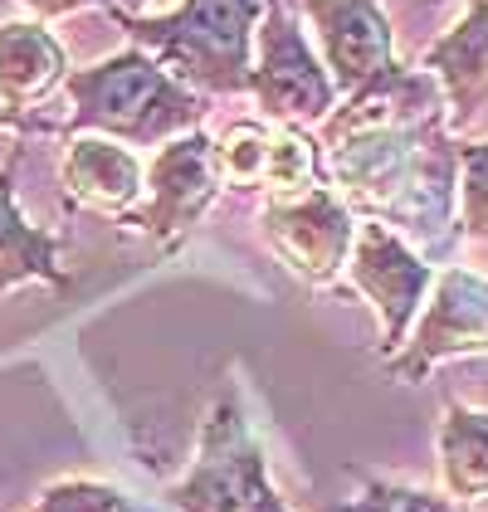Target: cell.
<instances>
[{
	"mask_svg": "<svg viewBox=\"0 0 488 512\" xmlns=\"http://www.w3.org/2000/svg\"><path fill=\"white\" fill-rule=\"evenodd\" d=\"M435 88L420 74H391L357 93L327 122L332 176L376 225H406L410 235L445 244L459 147L435 113Z\"/></svg>",
	"mask_w": 488,
	"mask_h": 512,
	"instance_id": "obj_1",
	"label": "cell"
},
{
	"mask_svg": "<svg viewBox=\"0 0 488 512\" xmlns=\"http://www.w3.org/2000/svg\"><path fill=\"white\" fill-rule=\"evenodd\" d=\"M74 118L69 132L108 137L122 147H157L171 137H186L201 127L205 98L166 74L162 64L142 49L113 54L93 69H79L64 79Z\"/></svg>",
	"mask_w": 488,
	"mask_h": 512,
	"instance_id": "obj_2",
	"label": "cell"
},
{
	"mask_svg": "<svg viewBox=\"0 0 488 512\" xmlns=\"http://www.w3.org/2000/svg\"><path fill=\"white\" fill-rule=\"evenodd\" d=\"M264 0H181L162 20L122 15L132 44L152 49L181 88L201 93H244L249 88V40L259 30Z\"/></svg>",
	"mask_w": 488,
	"mask_h": 512,
	"instance_id": "obj_3",
	"label": "cell"
},
{
	"mask_svg": "<svg viewBox=\"0 0 488 512\" xmlns=\"http://www.w3.org/2000/svg\"><path fill=\"white\" fill-rule=\"evenodd\" d=\"M166 498L176 512H288L264 473V454L244 425L235 391H225L205 410L196 464L181 483H171Z\"/></svg>",
	"mask_w": 488,
	"mask_h": 512,
	"instance_id": "obj_4",
	"label": "cell"
},
{
	"mask_svg": "<svg viewBox=\"0 0 488 512\" xmlns=\"http://www.w3.org/2000/svg\"><path fill=\"white\" fill-rule=\"evenodd\" d=\"M254 44H259V59L249 64L244 93H254L264 118L284 122V127H303V122H323L337 113V88L318 64V54L308 49L288 0H264Z\"/></svg>",
	"mask_w": 488,
	"mask_h": 512,
	"instance_id": "obj_5",
	"label": "cell"
},
{
	"mask_svg": "<svg viewBox=\"0 0 488 512\" xmlns=\"http://www.w3.org/2000/svg\"><path fill=\"white\" fill-rule=\"evenodd\" d=\"M347 274L381 317V352L396 356L406 347V332L420 313V303H425V293L435 288V269L391 225L371 220V225H362V235L352 239Z\"/></svg>",
	"mask_w": 488,
	"mask_h": 512,
	"instance_id": "obj_6",
	"label": "cell"
},
{
	"mask_svg": "<svg viewBox=\"0 0 488 512\" xmlns=\"http://www.w3.org/2000/svg\"><path fill=\"white\" fill-rule=\"evenodd\" d=\"M259 230H264V244L279 254V264L303 278L308 288L332 283L352 254V239H357L347 205L323 186H313L303 196L269 200L259 215Z\"/></svg>",
	"mask_w": 488,
	"mask_h": 512,
	"instance_id": "obj_7",
	"label": "cell"
},
{
	"mask_svg": "<svg viewBox=\"0 0 488 512\" xmlns=\"http://www.w3.org/2000/svg\"><path fill=\"white\" fill-rule=\"evenodd\" d=\"M474 352H488V278L469 274V269H445L435 278V298L420 317V327L391 356V376L415 386L440 361Z\"/></svg>",
	"mask_w": 488,
	"mask_h": 512,
	"instance_id": "obj_8",
	"label": "cell"
},
{
	"mask_svg": "<svg viewBox=\"0 0 488 512\" xmlns=\"http://www.w3.org/2000/svg\"><path fill=\"white\" fill-rule=\"evenodd\" d=\"M215 142L205 132H186L171 137V147L157 152V161L147 166V205L127 210L122 220L137 225L152 239H176L186 235L215 200Z\"/></svg>",
	"mask_w": 488,
	"mask_h": 512,
	"instance_id": "obj_9",
	"label": "cell"
},
{
	"mask_svg": "<svg viewBox=\"0 0 488 512\" xmlns=\"http://www.w3.org/2000/svg\"><path fill=\"white\" fill-rule=\"evenodd\" d=\"M303 10L323 40V59L332 69L327 79L337 93L357 98L401 74L391 54V20L381 15L376 0H303Z\"/></svg>",
	"mask_w": 488,
	"mask_h": 512,
	"instance_id": "obj_10",
	"label": "cell"
},
{
	"mask_svg": "<svg viewBox=\"0 0 488 512\" xmlns=\"http://www.w3.org/2000/svg\"><path fill=\"white\" fill-rule=\"evenodd\" d=\"M215 176L235 191H274L279 200L303 196L313 181V142L298 127H230L215 142Z\"/></svg>",
	"mask_w": 488,
	"mask_h": 512,
	"instance_id": "obj_11",
	"label": "cell"
},
{
	"mask_svg": "<svg viewBox=\"0 0 488 512\" xmlns=\"http://www.w3.org/2000/svg\"><path fill=\"white\" fill-rule=\"evenodd\" d=\"M425 74L445 88L454 127L474 122L488 103V0H469L464 20L425 49Z\"/></svg>",
	"mask_w": 488,
	"mask_h": 512,
	"instance_id": "obj_12",
	"label": "cell"
},
{
	"mask_svg": "<svg viewBox=\"0 0 488 512\" xmlns=\"http://www.w3.org/2000/svg\"><path fill=\"white\" fill-rule=\"evenodd\" d=\"M59 181L83 210H103V215H127L137 210V196H142L137 157L108 137H74L59 161Z\"/></svg>",
	"mask_w": 488,
	"mask_h": 512,
	"instance_id": "obj_13",
	"label": "cell"
},
{
	"mask_svg": "<svg viewBox=\"0 0 488 512\" xmlns=\"http://www.w3.org/2000/svg\"><path fill=\"white\" fill-rule=\"evenodd\" d=\"M64 44L44 30L40 20H10L0 25V98L10 113L25 118V108H35L44 93H54V83L69 74Z\"/></svg>",
	"mask_w": 488,
	"mask_h": 512,
	"instance_id": "obj_14",
	"label": "cell"
},
{
	"mask_svg": "<svg viewBox=\"0 0 488 512\" xmlns=\"http://www.w3.org/2000/svg\"><path fill=\"white\" fill-rule=\"evenodd\" d=\"M20 283H54L69 288V274L59 269V239L30 225L15 205V166L0 171V293Z\"/></svg>",
	"mask_w": 488,
	"mask_h": 512,
	"instance_id": "obj_15",
	"label": "cell"
},
{
	"mask_svg": "<svg viewBox=\"0 0 488 512\" xmlns=\"http://www.w3.org/2000/svg\"><path fill=\"white\" fill-rule=\"evenodd\" d=\"M440 478L449 498H488V410L445 405L440 415Z\"/></svg>",
	"mask_w": 488,
	"mask_h": 512,
	"instance_id": "obj_16",
	"label": "cell"
},
{
	"mask_svg": "<svg viewBox=\"0 0 488 512\" xmlns=\"http://www.w3.org/2000/svg\"><path fill=\"white\" fill-rule=\"evenodd\" d=\"M459 225L469 239H488V142L459 147Z\"/></svg>",
	"mask_w": 488,
	"mask_h": 512,
	"instance_id": "obj_17",
	"label": "cell"
},
{
	"mask_svg": "<svg viewBox=\"0 0 488 512\" xmlns=\"http://www.w3.org/2000/svg\"><path fill=\"white\" fill-rule=\"evenodd\" d=\"M35 512H137V508L108 483L69 478V483H49L35 498Z\"/></svg>",
	"mask_w": 488,
	"mask_h": 512,
	"instance_id": "obj_18",
	"label": "cell"
},
{
	"mask_svg": "<svg viewBox=\"0 0 488 512\" xmlns=\"http://www.w3.org/2000/svg\"><path fill=\"white\" fill-rule=\"evenodd\" d=\"M342 512H454L445 498L425 488H401V483H366L362 498H352Z\"/></svg>",
	"mask_w": 488,
	"mask_h": 512,
	"instance_id": "obj_19",
	"label": "cell"
},
{
	"mask_svg": "<svg viewBox=\"0 0 488 512\" xmlns=\"http://www.w3.org/2000/svg\"><path fill=\"white\" fill-rule=\"evenodd\" d=\"M25 10H35L40 20H59V15H74V10H88V5H108V0H20Z\"/></svg>",
	"mask_w": 488,
	"mask_h": 512,
	"instance_id": "obj_20",
	"label": "cell"
},
{
	"mask_svg": "<svg viewBox=\"0 0 488 512\" xmlns=\"http://www.w3.org/2000/svg\"><path fill=\"white\" fill-rule=\"evenodd\" d=\"M0 127H25L20 113H10V108H5V98H0Z\"/></svg>",
	"mask_w": 488,
	"mask_h": 512,
	"instance_id": "obj_21",
	"label": "cell"
},
{
	"mask_svg": "<svg viewBox=\"0 0 488 512\" xmlns=\"http://www.w3.org/2000/svg\"><path fill=\"white\" fill-rule=\"evenodd\" d=\"M142 5H152V0H118L122 15H132V10H142Z\"/></svg>",
	"mask_w": 488,
	"mask_h": 512,
	"instance_id": "obj_22",
	"label": "cell"
}]
</instances>
